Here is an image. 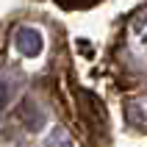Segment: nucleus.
I'll return each mask as SVG.
<instances>
[{"label": "nucleus", "instance_id": "obj_1", "mask_svg": "<svg viewBox=\"0 0 147 147\" xmlns=\"http://www.w3.org/2000/svg\"><path fill=\"white\" fill-rule=\"evenodd\" d=\"M81 97L83 100H78V117H81L83 128L97 139L100 131H106V111H103V106H100V100L94 97V94L81 92Z\"/></svg>", "mask_w": 147, "mask_h": 147}, {"label": "nucleus", "instance_id": "obj_2", "mask_svg": "<svg viewBox=\"0 0 147 147\" xmlns=\"http://www.w3.org/2000/svg\"><path fill=\"white\" fill-rule=\"evenodd\" d=\"M61 8H89L94 6V3H100V0H56Z\"/></svg>", "mask_w": 147, "mask_h": 147}]
</instances>
